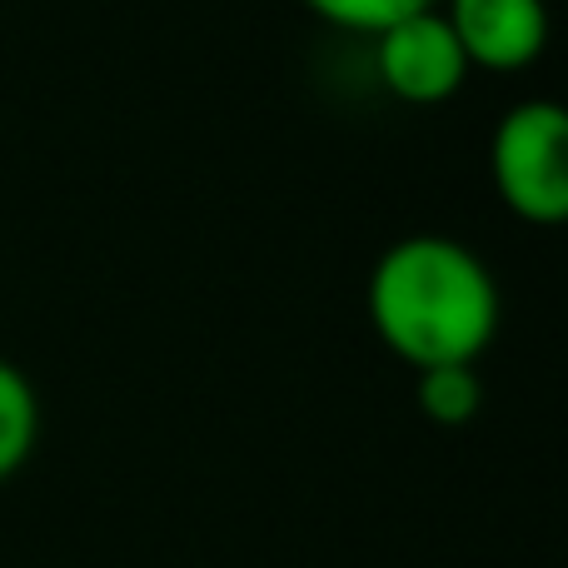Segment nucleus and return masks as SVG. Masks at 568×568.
Returning a JSON list of instances; mask_svg holds the SVG:
<instances>
[{
    "label": "nucleus",
    "mask_w": 568,
    "mask_h": 568,
    "mask_svg": "<svg viewBox=\"0 0 568 568\" xmlns=\"http://www.w3.org/2000/svg\"><path fill=\"white\" fill-rule=\"evenodd\" d=\"M369 324L409 369L474 364L499 334V284L469 245L404 235L369 270Z\"/></svg>",
    "instance_id": "f257e3e1"
},
{
    "label": "nucleus",
    "mask_w": 568,
    "mask_h": 568,
    "mask_svg": "<svg viewBox=\"0 0 568 568\" xmlns=\"http://www.w3.org/2000/svg\"><path fill=\"white\" fill-rule=\"evenodd\" d=\"M499 200L529 225L568 220V115L554 100H519L489 145Z\"/></svg>",
    "instance_id": "f03ea898"
},
{
    "label": "nucleus",
    "mask_w": 568,
    "mask_h": 568,
    "mask_svg": "<svg viewBox=\"0 0 568 568\" xmlns=\"http://www.w3.org/2000/svg\"><path fill=\"white\" fill-rule=\"evenodd\" d=\"M374 75L404 105H444L459 95L469 60H464L444 10L429 6L374 36Z\"/></svg>",
    "instance_id": "7ed1b4c3"
},
{
    "label": "nucleus",
    "mask_w": 568,
    "mask_h": 568,
    "mask_svg": "<svg viewBox=\"0 0 568 568\" xmlns=\"http://www.w3.org/2000/svg\"><path fill=\"white\" fill-rule=\"evenodd\" d=\"M454 40L469 70H529L549 45V6L544 0H449L444 6Z\"/></svg>",
    "instance_id": "20e7f679"
},
{
    "label": "nucleus",
    "mask_w": 568,
    "mask_h": 568,
    "mask_svg": "<svg viewBox=\"0 0 568 568\" xmlns=\"http://www.w3.org/2000/svg\"><path fill=\"white\" fill-rule=\"evenodd\" d=\"M40 439V399L10 359H0V484L26 469Z\"/></svg>",
    "instance_id": "39448f33"
},
{
    "label": "nucleus",
    "mask_w": 568,
    "mask_h": 568,
    "mask_svg": "<svg viewBox=\"0 0 568 568\" xmlns=\"http://www.w3.org/2000/svg\"><path fill=\"white\" fill-rule=\"evenodd\" d=\"M414 374H419V384H414L419 409L429 414L434 424L454 429V424H469L474 414H479L484 379L474 364H434V369H414Z\"/></svg>",
    "instance_id": "423d86ee"
},
{
    "label": "nucleus",
    "mask_w": 568,
    "mask_h": 568,
    "mask_svg": "<svg viewBox=\"0 0 568 568\" xmlns=\"http://www.w3.org/2000/svg\"><path fill=\"white\" fill-rule=\"evenodd\" d=\"M304 6H310L314 16L324 20V26L349 30V36H369V40H374L379 30H389L394 20L429 10L434 0H304Z\"/></svg>",
    "instance_id": "0eeeda50"
}]
</instances>
